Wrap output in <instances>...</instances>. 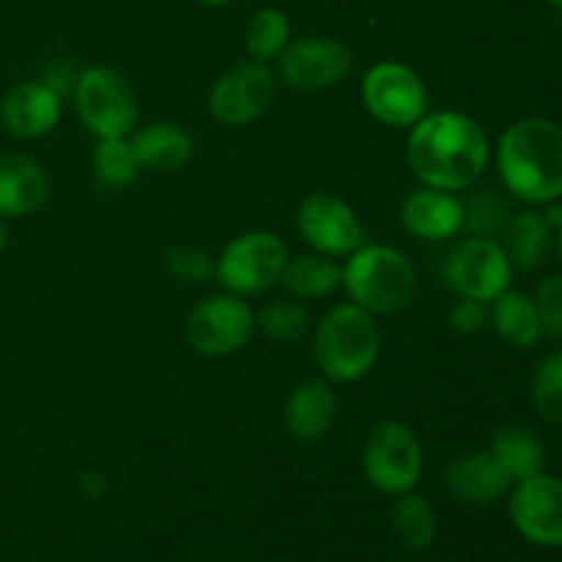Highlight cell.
<instances>
[{
	"label": "cell",
	"mask_w": 562,
	"mask_h": 562,
	"mask_svg": "<svg viewBox=\"0 0 562 562\" xmlns=\"http://www.w3.org/2000/svg\"><path fill=\"white\" fill-rule=\"evenodd\" d=\"M492 159L486 130L456 110L426 113L409 132L406 162L426 187L464 192L481 181Z\"/></svg>",
	"instance_id": "6da1fadb"
},
{
	"label": "cell",
	"mask_w": 562,
	"mask_h": 562,
	"mask_svg": "<svg viewBox=\"0 0 562 562\" xmlns=\"http://www.w3.org/2000/svg\"><path fill=\"white\" fill-rule=\"evenodd\" d=\"M497 170L505 190L530 206L562 198V126L552 119H519L499 135Z\"/></svg>",
	"instance_id": "7a4b0ae2"
},
{
	"label": "cell",
	"mask_w": 562,
	"mask_h": 562,
	"mask_svg": "<svg viewBox=\"0 0 562 562\" xmlns=\"http://www.w3.org/2000/svg\"><path fill=\"white\" fill-rule=\"evenodd\" d=\"M382 355V329L376 316L355 302L329 307L313 333V357L324 379L355 384L366 379Z\"/></svg>",
	"instance_id": "3957f363"
},
{
	"label": "cell",
	"mask_w": 562,
	"mask_h": 562,
	"mask_svg": "<svg viewBox=\"0 0 562 562\" xmlns=\"http://www.w3.org/2000/svg\"><path fill=\"white\" fill-rule=\"evenodd\" d=\"M344 289L355 305L373 316H395L415 302L417 269L398 247L366 241L346 256Z\"/></svg>",
	"instance_id": "277c9868"
},
{
	"label": "cell",
	"mask_w": 562,
	"mask_h": 562,
	"mask_svg": "<svg viewBox=\"0 0 562 562\" xmlns=\"http://www.w3.org/2000/svg\"><path fill=\"white\" fill-rule=\"evenodd\" d=\"M71 99H75L80 121L97 140L130 137V132L140 121V104L130 80L110 66L82 69Z\"/></svg>",
	"instance_id": "5b68a950"
},
{
	"label": "cell",
	"mask_w": 562,
	"mask_h": 562,
	"mask_svg": "<svg viewBox=\"0 0 562 562\" xmlns=\"http://www.w3.org/2000/svg\"><path fill=\"white\" fill-rule=\"evenodd\" d=\"M423 445L401 420H382L368 434L362 448V470L368 483L387 497L415 492L423 477Z\"/></svg>",
	"instance_id": "8992f818"
},
{
	"label": "cell",
	"mask_w": 562,
	"mask_h": 562,
	"mask_svg": "<svg viewBox=\"0 0 562 562\" xmlns=\"http://www.w3.org/2000/svg\"><path fill=\"white\" fill-rule=\"evenodd\" d=\"M289 250L272 231H247L234 236L214 263L220 285L228 294L250 296L280 283Z\"/></svg>",
	"instance_id": "52a82bcc"
},
{
	"label": "cell",
	"mask_w": 562,
	"mask_h": 562,
	"mask_svg": "<svg viewBox=\"0 0 562 562\" xmlns=\"http://www.w3.org/2000/svg\"><path fill=\"white\" fill-rule=\"evenodd\" d=\"M514 272V263L499 239H486V236H464L445 258V280L450 289L464 300L486 302V305L510 289Z\"/></svg>",
	"instance_id": "ba28073f"
},
{
	"label": "cell",
	"mask_w": 562,
	"mask_h": 562,
	"mask_svg": "<svg viewBox=\"0 0 562 562\" xmlns=\"http://www.w3.org/2000/svg\"><path fill=\"white\" fill-rule=\"evenodd\" d=\"M362 104L384 126L412 130L428 113V88L412 66L379 60L362 77Z\"/></svg>",
	"instance_id": "9c48e42d"
},
{
	"label": "cell",
	"mask_w": 562,
	"mask_h": 562,
	"mask_svg": "<svg viewBox=\"0 0 562 562\" xmlns=\"http://www.w3.org/2000/svg\"><path fill=\"white\" fill-rule=\"evenodd\" d=\"M256 333V313L241 296L214 294L192 307L187 316V344L203 357H228L245 349Z\"/></svg>",
	"instance_id": "30bf717a"
},
{
	"label": "cell",
	"mask_w": 562,
	"mask_h": 562,
	"mask_svg": "<svg viewBox=\"0 0 562 562\" xmlns=\"http://www.w3.org/2000/svg\"><path fill=\"white\" fill-rule=\"evenodd\" d=\"M278 99V80L267 64L245 60L220 75L209 93V113L223 126H250Z\"/></svg>",
	"instance_id": "8fae6325"
},
{
	"label": "cell",
	"mask_w": 562,
	"mask_h": 562,
	"mask_svg": "<svg viewBox=\"0 0 562 562\" xmlns=\"http://www.w3.org/2000/svg\"><path fill=\"white\" fill-rule=\"evenodd\" d=\"M302 239L329 258H346L366 245V228L351 203L333 192H311L296 212Z\"/></svg>",
	"instance_id": "7c38bea8"
},
{
	"label": "cell",
	"mask_w": 562,
	"mask_h": 562,
	"mask_svg": "<svg viewBox=\"0 0 562 562\" xmlns=\"http://www.w3.org/2000/svg\"><path fill=\"white\" fill-rule=\"evenodd\" d=\"M508 514L525 541L543 549L562 547V477L538 472L514 483Z\"/></svg>",
	"instance_id": "4fadbf2b"
},
{
	"label": "cell",
	"mask_w": 562,
	"mask_h": 562,
	"mask_svg": "<svg viewBox=\"0 0 562 562\" xmlns=\"http://www.w3.org/2000/svg\"><path fill=\"white\" fill-rule=\"evenodd\" d=\"M351 49L333 36H305L280 55V80L294 91H327L351 71Z\"/></svg>",
	"instance_id": "5bb4252c"
},
{
	"label": "cell",
	"mask_w": 562,
	"mask_h": 562,
	"mask_svg": "<svg viewBox=\"0 0 562 562\" xmlns=\"http://www.w3.org/2000/svg\"><path fill=\"white\" fill-rule=\"evenodd\" d=\"M60 115H64V97L42 80L16 82L0 102V121L5 132L20 140L49 135L58 126Z\"/></svg>",
	"instance_id": "9a60e30c"
},
{
	"label": "cell",
	"mask_w": 562,
	"mask_h": 562,
	"mask_svg": "<svg viewBox=\"0 0 562 562\" xmlns=\"http://www.w3.org/2000/svg\"><path fill=\"white\" fill-rule=\"evenodd\" d=\"M401 223L417 239H453L459 231H464V201L456 192L423 184L420 190L406 195L404 206H401Z\"/></svg>",
	"instance_id": "2e32d148"
},
{
	"label": "cell",
	"mask_w": 562,
	"mask_h": 562,
	"mask_svg": "<svg viewBox=\"0 0 562 562\" xmlns=\"http://www.w3.org/2000/svg\"><path fill=\"white\" fill-rule=\"evenodd\" d=\"M445 486L456 499L467 505H492L510 494L514 481L499 467L492 450H475V453H464L450 461V467L445 470Z\"/></svg>",
	"instance_id": "e0dca14e"
},
{
	"label": "cell",
	"mask_w": 562,
	"mask_h": 562,
	"mask_svg": "<svg viewBox=\"0 0 562 562\" xmlns=\"http://www.w3.org/2000/svg\"><path fill=\"white\" fill-rule=\"evenodd\" d=\"M49 198V176L27 154H0V217L16 220L38 212Z\"/></svg>",
	"instance_id": "ac0fdd59"
},
{
	"label": "cell",
	"mask_w": 562,
	"mask_h": 562,
	"mask_svg": "<svg viewBox=\"0 0 562 562\" xmlns=\"http://www.w3.org/2000/svg\"><path fill=\"white\" fill-rule=\"evenodd\" d=\"M338 393L327 379H307L285 401V428L300 442H318L338 417Z\"/></svg>",
	"instance_id": "d6986e66"
},
{
	"label": "cell",
	"mask_w": 562,
	"mask_h": 562,
	"mask_svg": "<svg viewBox=\"0 0 562 562\" xmlns=\"http://www.w3.org/2000/svg\"><path fill=\"white\" fill-rule=\"evenodd\" d=\"M130 143L135 148L140 170H151V173H176L195 154V140L176 121H154V124L140 126L130 137Z\"/></svg>",
	"instance_id": "ffe728a7"
},
{
	"label": "cell",
	"mask_w": 562,
	"mask_h": 562,
	"mask_svg": "<svg viewBox=\"0 0 562 562\" xmlns=\"http://www.w3.org/2000/svg\"><path fill=\"white\" fill-rule=\"evenodd\" d=\"M499 245L508 252L514 269L532 272L547 261L554 247V220L552 212L530 206L525 212H516L505 225Z\"/></svg>",
	"instance_id": "44dd1931"
},
{
	"label": "cell",
	"mask_w": 562,
	"mask_h": 562,
	"mask_svg": "<svg viewBox=\"0 0 562 562\" xmlns=\"http://www.w3.org/2000/svg\"><path fill=\"white\" fill-rule=\"evenodd\" d=\"M280 285L300 302L324 300V296H333L335 291L344 289V267L335 258L322 256V252H307V256L285 261Z\"/></svg>",
	"instance_id": "7402d4cb"
},
{
	"label": "cell",
	"mask_w": 562,
	"mask_h": 562,
	"mask_svg": "<svg viewBox=\"0 0 562 562\" xmlns=\"http://www.w3.org/2000/svg\"><path fill=\"white\" fill-rule=\"evenodd\" d=\"M488 322L494 324L499 338L514 349H532L543 338L541 316L532 296L521 291H505L488 307Z\"/></svg>",
	"instance_id": "603a6c76"
},
{
	"label": "cell",
	"mask_w": 562,
	"mask_h": 562,
	"mask_svg": "<svg viewBox=\"0 0 562 562\" xmlns=\"http://www.w3.org/2000/svg\"><path fill=\"white\" fill-rule=\"evenodd\" d=\"M488 450L514 483L538 475L547 464V448H543L541 437L527 426L499 428Z\"/></svg>",
	"instance_id": "cb8c5ba5"
},
{
	"label": "cell",
	"mask_w": 562,
	"mask_h": 562,
	"mask_svg": "<svg viewBox=\"0 0 562 562\" xmlns=\"http://www.w3.org/2000/svg\"><path fill=\"white\" fill-rule=\"evenodd\" d=\"M393 532L409 552H423L437 541L439 519L434 505L423 494L406 492L395 497L393 505Z\"/></svg>",
	"instance_id": "d4e9b609"
},
{
	"label": "cell",
	"mask_w": 562,
	"mask_h": 562,
	"mask_svg": "<svg viewBox=\"0 0 562 562\" xmlns=\"http://www.w3.org/2000/svg\"><path fill=\"white\" fill-rule=\"evenodd\" d=\"M247 53L258 64H269L283 55V49L291 44V22L285 11L274 9V5H263L250 16L245 31Z\"/></svg>",
	"instance_id": "484cf974"
},
{
	"label": "cell",
	"mask_w": 562,
	"mask_h": 562,
	"mask_svg": "<svg viewBox=\"0 0 562 562\" xmlns=\"http://www.w3.org/2000/svg\"><path fill=\"white\" fill-rule=\"evenodd\" d=\"M93 176L108 190H124L140 176V162L135 157L130 137H104L97 140L91 157Z\"/></svg>",
	"instance_id": "4316f807"
},
{
	"label": "cell",
	"mask_w": 562,
	"mask_h": 562,
	"mask_svg": "<svg viewBox=\"0 0 562 562\" xmlns=\"http://www.w3.org/2000/svg\"><path fill=\"white\" fill-rule=\"evenodd\" d=\"M510 217H514L510 201L497 190L472 192L464 201V231H470L472 236L499 239Z\"/></svg>",
	"instance_id": "83f0119b"
},
{
	"label": "cell",
	"mask_w": 562,
	"mask_h": 562,
	"mask_svg": "<svg viewBox=\"0 0 562 562\" xmlns=\"http://www.w3.org/2000/svg\"><path fill=\"white\" fill-rule=\"evenodd\" d=\"M530 401L543 420L562 426V351H552L538 362L530 382Z\"/></svg>",
	"instance_id": "f1b7e54d"
},
{
	"label": "cell",
	"mask_w": 562,
	"mask_h": 562,
	"mask_svg": "<svg viewBox=\"0 0 562 562\" xmlns=\"http://www.w3.org/2000/svg\"><path fill=\"white\" fill-rule=\"evenodd\" d=\"M256 329H261L274 344H291L305 335L307 311L296 300H278L258 313Z\"/></svg>",
	"instance_id": "f546056e"
},
{
	"label": "cell",
	"mask_w": 562,
	"mask_h": 562,
	"mask_svg": "<svg viewBox=\"0 0 562 562\" xmlns=\"http://www.w3.org/2000/svg\"><path fill=\"white\" fill-rule=\"evenodd\" d=\"M165 269L181 283H206L214 274V261L206 250L198 247H173L165 252Z\"/></svg>",
	"instance_id": "4dcf8cb0"
},
{
	"label": "cell",
	"mask_w": 562,
	"mask_h": 562,
	"mask_svg": "<svg viewBox=\"0 0 562 562\" xmlns=\"http://www.w3.org/2000/svg\"><path fill=\"white\" fill-rule=\"evenodd\" d=\"M532 302H536L538 316H541L543 338L562 340V274L541 280Z\"/></svg>",
	"instance_id": "1f68e13d"
},
{
	"label": "cell",
	"mask_w": 562,
	"mask_h": 562,
	"mask_svg": "<svg viewBox=\"0 0 562 562\" xmlns=\"http://www.w3.org/2000/svg\"><path fill=\"white\" fill-rule=\"evenodd\" d=\"M488 324V305L486 302L464 300L461 296L453 307H450V327L461 335H475L481 333Z\"/></svg>",
	"instance_id": "d6a6232c"
},
{
	"label": "cell",
	"mask_w": 562,
	"mask_h": 562,
	"mask_svg": "<svg viewBox=\"0 0 562 562\" xmlns=\"http://www.w3.org/2000/svg\"><path fill=\"white\" fill-rule=\"evenodd\" d=\"M80 75L82 71L77 69V64H71L69 58H58L44 69L42 82H47L55 93L66 97V93H75V86L77 80H80Z\"/></svg>",
	"instance_id": "836d02e7"
},
{
	"label": "cell",
	"mask_w": 562,
	"mask_h": 562,
	"mask_svg": "<svg viewBox=\"0 0 562 562\" xmlns=\"http://www.w3.org/2000/svg\"><path fill=\"white\" fill-rule=\"evenodd\" d=\"M80 486H82V492H86L91 499H97L99 494L104 492V481L99 475H82Z\"/></svg>",
	"instance_id": "e575fe53"
},
{
	"label": "cell",
	"mask_w": 562,
	"mask_h": 562,
	"mask_svg": "<svg viewBox=\"0 0 562 562\" xmlns=\"http://www.w3.org/2000/svg\"><path fill=\"white\" fill-rule=\"evenodd\" d=\"M554 220V247H558V256L562 261V209H549Z\"/></svg>",
	"instance_id": "d590c367"
},
{
	"label": "cell",
	"mask_w": 562,
	"mask_h": 562,
	"mask_svg": "<svg viewBox=\"0 0 562 562\" xmlns=\"http://www.w3.org/2000/svg\"><path fill=\"white\" fill-rule=\"evenodd\" d=\"M5 223H9V220L0 217V252L9 247V225H5Z\"/></svg>",
	"instance_id": "8d00e7d4"
},
{
	"label": "cell",
	"mask_w": 562,
	"mask_h": 562,
	"mask_svg": "<svg viewBox=\"0 0 562 562\" xmlns=\"http://www.w3.org/2000/svg\"><path fill=\"white\" fill-rule=\"evenodd\" d=\"M201 5H209V9H223V5L234 3V0H198Z\"/></svg>",
	"instance_id": "74e56055"
},
{
	"label": "cell",
	"mask_w": 562,
	"mask_h": 562,
	"mask_svg": "<svg viewBox=\"0 0 562 562\" xmlns=\"http://www.w3.org/2000/svg\"><path fill=\"white\" fill-rule=\"evenodd\" d=\"M549 5H554V9H560L562 11V0H547Z\"/></svg>",
	"instance_id": "f35d334b"
},
{
	"label": "cell",
	"mask_w": 562,
	"mask_h": 562,
	"mask_svg": "<svg viewBox=\"0 0 562 562\" xmlns=\"http://www.w3.org/2000/svg\"><path fill=\"white\" fill-rule=\"evenodd\" d=\"M560 71H562V69H560Z\"/></svg>",
	"instance_id": "ab89813d"
}]
</instances>
